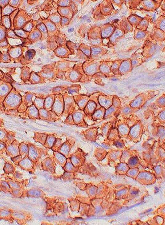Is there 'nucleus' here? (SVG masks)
I'll list each match as a JSON object with an SVG mask.
<instances>
[{
	"label": "nucleus",
	"instance_id": "obj_2",
	"mask_svg": "<svg viewBox=\"0 0 165 225\" xmlns=\"http://www.w3.org/2000/svg\"><path fill=\"white\" fill-rule=\"evenodd\" d=\"M74 30V28H71L70 29H69L68 30V32H73Z\"/></svg>",
	"mask_w": 165,
	"mask_h": 225
},
{
	"label": "nucleus",
	"instance_id": "obj_1",
	"mask_svg": "<svg viewBox=\"0 0 165 225\" xmlns=\"http://www.w3.org/2000/svg\"><path fill=\"white\" fill-rule=\"evenodd\" d=\"M7 85H2L0 86V96H5L6 94H8L10 88L8 87Z\"/></svg>",
	"mask_w": 165,
	"mask_h": 225
}]
</instances>
